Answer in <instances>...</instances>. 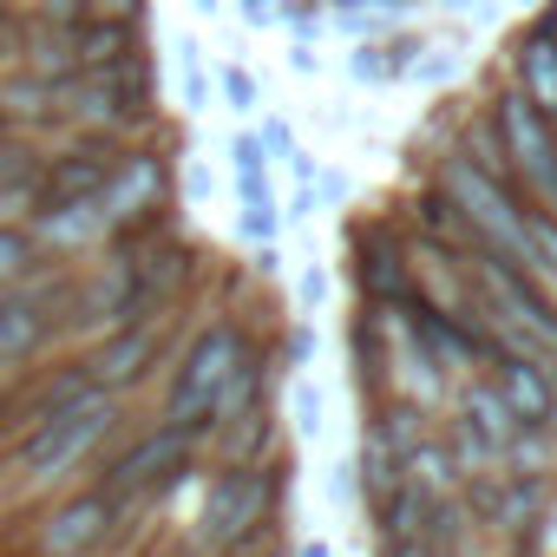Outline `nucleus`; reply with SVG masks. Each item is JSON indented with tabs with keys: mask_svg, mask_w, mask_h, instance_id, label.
Instances as JSON below:
<instances>
[{
	"mask_svg": "<svg viewBox=\"0 0 557 557\" xmlns=\"http://www.w3.org/2000/svg\"><path fill=\"white\" fill-rule=\"evenodd\" d=\"M524 269L557 275V216H544V210H524Z\"/></svg>",
	"mask_w": 557,
	"mask_h": 557,
	"instance_id": "17",
	"label": "nucleus"
},
{
	"mask_svg": "<svg viewBox=\"0 0 557 557\" xmlns=\"http://www.w3.org/2000/svg\"><path fill=\"white\" fill-rule=\"evenodd\" d=\"M190 8H197V14H223V0H190Z\"/></svg>",
	"mask_w": 557,
	"mask_h": 557,
	"instance_id": "23",
	"label": "nucleus"
},
{
	"mask_svg": "<svg viewBox=\"0 0 557 557\" xmlns=\"http://www.w3.org/2000/svg\"><path fill=\"white\" fill-rule=\"evenodd\" d=\"M125 145L119 138H92V132H60V145H47L40 164V210H66V203H92L106 190V177L119 171ZM34 210V216H40Z\"/></svg>",
	"mask_w": 557,
	"mask_h": 557,
	"instance_id": "7",
	"label": "nucleus"
},
{
	"mask_svg": "<svg viewBox=\"0 0 557 557\" xmlns=\"http://www.w3.org/2000/svg\"><path fill=\"white\" fill-rule=\"evenodd\" d=\"M249 355V335L236 322H203L177 355H171V374H164V407L158 420L190 433L197 446H210V426H216V400L236 374V361Z\"/></svg>",
	"mask_w": 557,
	"mask_h": 557,
	"instance_id": "2",
	"label": "nucleus"
},
{
	"mask_svg": "<svg viewBox=\"0 0 557 557\" xmlns=\"http://www.w3.org/2000/svg\"><path fill=\"white\" fill-rule=\"evenodd\" d=\"M518 99L544 119H557V34L537 27L524 47H518Z\"/></svg>",
	"mask_w": 557,
	"mask_h": 557,
	"instance_id": "15",
	"label": "nucleus"
},
{
	"mask_svg": "<svg viewBox=\"0 0 557 557\" xmlns=\"http://www.w3.org/2000/svg\"><path fill=\"white\" fill-rule=\"evenodd\" d=\"M459 413H466L459 426H466V433H472V440H479V446H485L492 459L518 453V440H524V433H518L511 407L498 400V387H466V394H459Z\"/></svg>",
	"mask_w": 557,
	"mask_h": 557,
	"instance_id": "14",
	"label": "nucleus"
},
{
	"mask_svg": "<svg viewBox=\"0 0 557 557\" xmlns=\"http://www.w3.org/2000/svg\"><path fill=\"white\" fill-rule=\"evenodd\" d=\"M361 283H368L381 302H394V296L407 289V275H400V262H394L387 236H368V243H361Z\"/></svg>",
	"mask_w": 557,
	"mask_h": 557,
	"instance_id": "16",
	"label": "nucleus"
},
{
	"mask_svg": "<svg viewBox=\"0 0 557 557\" xmlns=\"http://www.w3.org/2000/svg\"><path fill=\"white\" fill-rule=\"evenodd\" d=\"M243 21H256V27L283 21V0H243Z\"/></svg>",
	"mask_w": 557,
	"mask_h": 557,
	"instance_id": "21",
	"label": "nucleus"
},
{
	"mask_svg": "<svg viewBox=\"0 0 557 557\" xmlns=\"http://www.w3.org/2000/svg\"><path fill=\"white\" fill-rule=\"evenodd\" d=\"M269 505H275V459H256V466H236L223 459L210 479H203V505L190 518V544L203 557H236L256 544V531L269 524Z\"/></svg>",
	"mask_w": 557,
	"mask_h": 557,
	"instance_id": "4",
	"label": "nucleus"
},
{
	"mask_svg": "<svg viewBox=\"0 0 557 557\" xmlns=\"http://www.w3.org/2000/svg\"><path fill=\"white\" fill-rule=\"evenodd\" d=\"M119 433H125L119 394H86L66 413L27 426L21 440L0 446V505H40V498L79 485V472H92Z\"/></svg>",
	"mask_w": 557,
	"mask_h": 557,
	"instance_id": "1",
	"label": "nucleus"
},
{
	"mask_svg": "<svg viewBox=\"0 0 557 557\" xmlns=\"http://www.w3.org/2000/svg\"><path fill=\"white\" fill-rule=\"evenodd\" d=\"M479 283H485V296L505 309V322H511V329H524V342H537V348H550V355H557V309H550L544 296H531V289H524V275H518L505 256L479 249Z\"/></svg>",
	"mask_w": 557,
	"mask_h": 557,
	"instance_id": "11",
	"label": "nucleus"
},
{
	"mask_svg": "<svg viewBox=\"0 0 557 557\" xmlns=\"http://www.w3.org/2000/svg\"><path fill=\"white\" fill-rule=\"evenodd\" d=\"M119 537H125V511L92 479H79V485L27 505L21 557H106Z\"/></svg>",
	"mask_w": 557,
	"mask_h": 557,
	"instance_id": "5",
	"label": "nucleus"
},
{
	"mask_svg": "<svg viewBox=\"0 0 557 557\" xmlns=\"http://www.w3.org/2000/svg\"><path fill=\"white\" fill-rule=\"evenodd\" d=\"M446 190L459 197V216L479 230V243L505 262H524V210L498 190V177L472 158H453L446 164Z\"/></svg>",
	"mask_w": 557,
	"mask_h": 557,
	"instance_id": "8",
	"label": "nucleus"
},
{
	"mask_svg": "<svg viewBox=\"0 0 557 557\" xmlns=\"http://www.w3.org/2000/svg\"><path fill=\"white\" fill-rule=\"evenodd\" d=\"M79 8L99 21H145V0H79Z\"/></svg>",
	"mask_w": 557,
	"mask_h": 557,
	"instance_id": "20",
	"label": "nucleus"
},
{
	"mask_svg": "<svg viewBox=\"0 0 557 557\" xmlns=\"http://www.w3.org/2000/svg\"><path fill=\"white\" fill-rule=\"evenodd\" d=\"M73 53H79V73L132 66V60H145V21H99V14H86L73 27Z\"/></svg>",
	"mask_w": 557,
	"mask_h": 557,
	"instance_id": "12",
	"label": "nucleus"
},
{
	"mask_svg": "<svg viewBox=\"0 0 557 557\" xmlns=\"http://www.w3.org/2000/svg\"><path fill=\"white\" fill-rule=\"evenodd\" d=\"M34 262H40V256H34V243H27V230H0V289L21 283Z\"/></svg>",
	"mask_w": 557,
	"mask_h": 557,
	"instance_id": "18",
	"label": "nucleus"
},
{
	"mask_svg": "<svg viewBox=\"0 0 557 557\" xmlns=\"http://www.w3.org/2000/svg\"><path fill=\"white\" fill-rule=\"evenodd\" d=\"M164 197H171V158L151 151V145H125L119 171H112L106 190L92 197V203H99V223H106V249H125V243L158 236Z\"/></svg>",
	"mask_w": 557,
	"mask_h": 557,
	"instance_id": "6",
	"label": "nucleus"
},
{
	"mask_svg": "<svg viewBox=\"0 0 557 557\" xmlns=\"http://www.w3.org/2000/svg\"><path fill=\"white\" fill-rule=\"evenodd\" d=\"M302 557H329V544H302Z\"/></svg>",
	"mask_w": 557,
	"mask_h": 557,
	"instance_id": "24",
	"label": "nucleus"
},
{
	"mask_svg": "<svg viewBox=\"0 0 557 557\" xmlns=\"http://www.w3.org/2000/svg\"><path fill=\"white\" fill-rule=\"evenodd\" d=\"M236 557H249V550H236Z\"/></svg>",
	"mask_w": 557,
	"mask_h": 557,
	"instance_id": "26",
	"label": "nucleus"
},
{
	"mask_svg": "<svg viewBox=\"0 0 557 557\" xmlns=\"http://www.w3.org/2000/svg\"><path fill=\"white\" fill-rule=\"evenodd\" d=\"M197 440L190 433H177V426H164V420H151V426H138L132 440H119V453H106L99 466H92V485L132 518V511H145V505H158V498H171L190 472H197Z\"/></svg>",
	"mask_w": 557,
	"mask_h": 557,
	"instance_id": "3",
	"label": "nucleus"
},
{
	"mask_svg": "<svg viewBox=\"0 0 557 557\" xmlns=\"http://www.w3.org/2000/svg\"><path fill=\"white\" fill-rule=\"evenodd\" d=\"M498 400L511 407L518 426H544L557 413V394H550V381H544V368L531 355H505L498 361Z\"/></svg>",
	"mask_w": 557,
	"mask_h": 557,
	"instance_id": "13",
	"label": "nucleus"
},
{
	"mask_svg": "<svg viewBox=\"0 0 557 557\" xmlns=\"http://www.w3.org/2000/svg\"><path fill=\"white\" fill-rule=\"evenodd\" d=\"M79 361H86V374H92V387L99 394H132V387H145L158 368H164V322H132V329H112V335H99V342H86L79 348Z\"/></svg>",
	"mask_w": 557,
	"mask_h": 557,
	"instance_id": "9",
	"label": "nucleus"
},
{
	"mask_svg": "<svg viewBox=\"0 0 557 557\" xmlns=\"http://www.w3.org/2000/svg\"><path fill=\"white\" fill-rule=\"evenodd\" d=\"M216 92H223V106H230L236 119L256 112V79H249L243 66H223V73H216Z\"/></svg>",
	"mask_w": 557,
	"mask_h": 557,
	"instance_id": "19",
	"label": "nucleus"
},
{
	"mask_svg": "<svg viewBox=\"0 0 557 557\" xmlns=\"http://www.w3.org/2000/svg\"><path fill=\"white\" fill-rule=\"evenodd\" d=\"M0 138H8V119H0Z\"/></svg>",
	"mask_w": 557,
	"mask_h": 557,
	"instance_id": "25",
	"label": "nucleus"
},
{
	"mask_svg": "<svg viewBox=\"0 0 557 557\" xmlns=\"http://www.w3.org/2000/svg\"><path fill=\"white\" fill-rule=\"evenodd\" d=\"M387 557H433V550H426V537L413 531V537H387Z\"/></svg>",
	"mask_w": 557,
	"mask_h": 557,
	"instance_id": "22",
	"label": "nucleus"
},
{
	"mask_svg": "<svg viewBox=\"0 0 557 557\" xmlns=\"http://www.w3.org/2000/svg\"><path fill=\"white\" fill-rule=\"evenodd\" d=\"M498 138H505V151L518 158L524 184L557 210V138H550V119L531 112L518 92H505V99H498Z\"/></svg>",
	"mask_w": 557,
	"mask_h": 557,
	"instance_id": "10",
	"label": "nucleus"
}]
</instances>
